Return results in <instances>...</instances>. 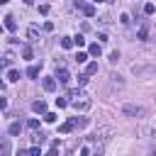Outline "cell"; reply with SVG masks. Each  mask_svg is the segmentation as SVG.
I'll return each instance as SVG.
<instances>
[{
  "mask_svg": "<svg viewBox=\"0 0 156 156\" xmlns=\"http://www.w3.org/2000/svg\"><path fill=\"white\" fill-rule=\"evenodd\" d=\"M56 78H58V83H63V85L71 80V76H68V71H66L63 66H58V71H56Z\"/></svg>",
  "mask_w": 156,
  "mask_h": 156,
  "instance_id": "5",
  "label": "cell"
},
{
  "mask_svg": "<svg viewBox=\"0 0 156 156\" xmlns=\"http://www.w3.org/2000/svg\"><path fill=\"white\" fill-rule=\"evenodd\" d=\"M119 22H122V24H129V15L122 12V15H119Z\"/></svg>",
  "mask_w": 156,
  "mask_h": 156,
  "instance_id": "25",
  "label": "cell"
},
{
  "mask_svg": "<svg viewBox=\"0 0 156 156\" xmlns=\"http://www.w3.org/2000/svg\"><path fill=\"white\" fill-rule=\"evenodd\" d=\"M73 41H76L78 46H83V44H85V39H83V34H78V37H73Z\"/></svg>",
  "mask_w": 156,
  "mask_h": 156,
  "instance_id": "26",
  "label": "cell"
},
{
  "mask_svg": "<svg viewBox=\"0 0 156 156\" xmlns=\"http://www.w3.org/2000/svg\"><path fill=\"white\" fill-rule=\"evenodd\" d=\"M7 80H20V71L10 68V71H7Z\"/></svg>",
  "mask_w": 156,
  "mask_h": 156,
  "instance_id": "19",
  "label": "cell"
},
{
  "mask_svg": "<svg viewBox=\"0 0 156 156\" xmlns=\"http://www.w3.org/2000/svg\"><path fill=\"white\" fill-rule=\"evenodd\" d=\"M88 78H90L88 73H80V76H78V85H85V83H88Z\"/></svg>",
  "mask_w": 156,
  "mask_h": 156,
  "instance_id": "23",
  "label": "cell"
},
{
  "mask_svg": "<svg viewBox=\"0 0 156 156\" xmlns=\"http://www.w3.org/2000/svg\"><path fill=\"white\" fill-rule=\"evenodd\" d=\"M32 139H34V144H44V141H46V139H44V134H41V132H37V134H34V136H32Z\"/></svg>",
  "mask_w": 156,
  "mask_h": 156,
  "instance_id": "22",
  "label": "cell"
},
{
  "mask_svg": "<svg viewBox=\"0 0 156 156\" xmlns=\"http://www.w3.org/2000/svg\"><path fill=\"white\" fill-rule=\"evenodd\" d=\"M5 27H7L10 32H15V29H17V22H15V17H12V15H7V17H5Z\"/></svg>",
  "mask_w": 156,
  "mask_h": 156,
  "instance_id": "11",
  "label": "cell"
},
{
  "mask_svg": "<svg viewBox=\"0 0 156 156\" xmlns=\"http://www.w3.org/2000/svg\"><path fill=\"white\" fill-rule=\"evenodd\" d=\"M98 39H100V44H105V41H110V39H107V34H105V32H102V34H98Z\"/></svg>",
  "mask_w": 156,
  "mask_h": 156,
  "instance_id": "33",
  "label": "cell"
},
{
  "mask_svg": "<svg viewBox=\"0 0 156 156\" xmlns=\"http://www.w3.org/2000/svg\"><path fill=\"white\" fill-rule=\"evenodd\" d=\"M20 129H22V124H20V122H12V124H10V129H7V132H10V134H12V136H15V134H20Z\"/></svg>",
  "mask_w": 156,
  "mask_h": 156,
  "instance_id": "16",
  "label": "cell"
},
{
  "mask_svg": "<svg viewBox=\"0 0 156 156\" xmlns=\"http://www.w3.org/2000/svg\"><path fill=\"white\" fill-rule=\"evenodd\" d=\"M32 110L39 112V115H46V102L44 100H37V102H32Z\"/></svg>",
  "mask_w": 156,
  "mask_h": 156,
  "instance_id": "6",
  "label": "cell"
},
{
  "mask_svg": "<svg viewBox=\"0 0 156 156\" xmlns=\"http://www.w3.org/2000/svg\"><path fill=\"white\" fill-rule=\"evenodd\" d=\"M83 15L85 17H95V7L93 5H83Z\"/></svg>",
  "mask_w": 156,
  "mask_h": 156,
  "instance_id": "14",
  "label": "cell"
},
{
  "mask_svg": "<svg viewBox=\"0 0 156 156\" xmlns=\"http://www.w3.org/2000/svg\"><path fill=\"white\" fill-rule=\"evenodd\" d=\"M112 134H115V132H112V127H100V129L93 134V139H95V141H100V144H107Z\"/></svg>",
  "mask_w": 156,
  "mask_h": 156,
  "instance_id": "3",
  "label": "cell"
},
{
  "mask_svg": "<svg viewBox=\"0 0 156 156\" xmlns=\"http://www.w3.org/2000/svg\"><path fill=\"white\" fill-rule=\"evenodd\" d=\"M71 129H73V122H71V119H68V122H63V124L58 127V132H61V134H68Z\"/></svg>",
  "mask_w": 156,
  "mask_h": 156,
  "instance_id": "13",
  "label": "cell"
},
{
  "mask_svg": "<svg viewBox=\"0 0 156 156\" xmlns=\"http://www.w3.org/2000/svg\"><path fill=\"white\" fill-rule=\"evenodd\" d=\"M112 85H117V88H122V85H124V80H122L119 76H112Z\"/></svg>",
  "mask_w": 156,
  "mask_h": 156,
  "instance_id": "24",
  "label": "cell"
},
{
  "mask_svg": "<svg viewBox=\"0 0 156 156\" xmlns=\"http://www.w3.org/2000/svg\"><path fill=\"white\" fill-rule=\"evenodd\" d=\"M22 56H24V58H32V49L24 46V49H22Z\"/></svg>",
  "mask_w": 156,
  "mask_h": 156,
  "instance_id": "27",
  "label": "cell"
},
{
  "mask_svg": "<svg viewBox=\"0 0 156 156\" xmlns=\"http://www.w3.org/2000/svg\"><path fill=\"white\" fill-rule=\"evenodd\" d=\"M132 73L134 76H146V73H154V66H132Z\"/></svg>",
  "mask_w": 156,
  "mask_h": 156,
  "instance_id": "4",
  "label": "cell"
},
{
  "mask_svg": "<svg viewBox=\"0 0 156 156\" xmlns=\"http://www.w3.org/2000/svg\"><path fill=\"white\" fill-rule=\"evenodd\" d=\"M46 156H58V151H56V146H51V151H49Z\"/></svg>",
  "mask_w": 156,
  "mask_h": 156,
  "instance_id": "34",
  "label": "cell"
},
{
  "mask_svg": "<svg viewBox=\"0 0 156 156\" xmlns=\"http://www.w3.org/2000/svg\"><path fill=\"white\" fill-rule=\"evenodd\" d=\"M17 156H29V154L27 151H17Z\"/></svg>",
  "mask_w": 156,
  "mask_h": 156,
  "instance_id": "35",
  "label": "cell"
},
{
  "mask_svg": "<svg viewBox=\"0 0 156 156\" xmlns=\"http://www.w3.org/2000/svg\"><path fill=\"white\" fill-rule=\"evenodd\" d=\"M88 54L90 56H95V58H100V54H102V46L95 41V44H90V49H88Z\"/></svg>",
  "mask_w": 156,
  "mask_h": 156,
  "instance_id": "7",
  "label": "cell"
},
{
  "mask_svg": "<svg viewBox=\"0 0 156 156\" xmlns=\"http://www.w3.org/2000/svg\"><path fill=\"white\" fill-rule=\"evenodd\" d=\"M56 107H66V98H56Z\"/></svg>",
  "mask_w": 156,
  "mask_h": 156,
  "instance_id": "32",
  "label": "cell"
},
{
  "mask_svg": "<svg viewBox=\"0 0 156 156\" xmlns=\"http://www.w3.org/2000/svg\"><path fill=\"white\" fill-rule=\"evenodd\" d=\"M44 119H46V122H56V115H54V112H46Z\"/></svg>",
  "mask_w": 156,
  "mask_h": 156,
  "instance_id": "29",
  "label": "cell"
},
{
  "mask_svg": "<svg viewBox=\"0 0 156 156\" xmlns=\"http://www.w3.org/2000/svg\"><path fill=\"white\" fill-rule=\"evenodd\" d=\"M71 122H73V127H78V129H83V127H88V117H73Z\"/></svg>",
  "mask_w": 156,
  "mask_h": 156,
  "instance_id": "10",
  "label": "cell"
},
{
  "mask_svg": "<svg viewBox=\"0 0 156 156\" xmlns=\"http://www.w3.org/2000/svg\"><path fill=\"white\" fill-rule=\"evenodd\" d=\"M122 115H127V117H146V110H144L141 105L124 102V105H122Z\"/></svg>",
  "mask_w": 156,
  "mask_h": 156,
  "instance_id": "1",
  "label": "cell"
},
{
  "mask_svg": "<svg viewBox=\"0 0 156 156\" xmlns=\"http://www.w3.org/2000/svg\"><path fill=\"white\" fill-rule=\"evenodd\" d=\"M154 10H156L154 2H146V5H144V12H146V15H154Z\"/></svg>",
  "mask_w": 156,
  "mask_h": 156,
  "instance_id": "21",
  "label": "cell"
},
{
  "mask_svg": "<svg viewBox=\"0 0 156 156\" xmlns=\"http://www.w3.org/2000/svg\"><path fill=\"white\" fill-rule=\"evenodd\" d=\"M85 61H88V54L78 51V54H76V63H85Z\"/></svg>",
  "mask_w": 156,
  "mask_h": 156,
  "instance_id": "20",
  "label": "cell"
},
{
  "mask_svg": "<svg viewBox=\"0 0 156 156\" xmlns=\"http://www.w3.org/2000/svg\"><path fill=\"white\" fill-rule=\"evenodd\" d=\"M27 37H29L32 41H37V39H39V27H37V24H32V27L27 29Z\"/></svg>",
  "mask_w": 156,
  "mask_h": 156,
  "instance_id": "9",
  "label": "cell"
},
{
  "mask_svg": "<svg viewBox=\"0 0 156 156\" xmlns=\"http://www.w3.org/2000/svg\"><path fill=\"white\" fill-rule=\"evenodd\" d=\"M27 127H29V129H37V127H39V119H29Z\"/></svg>",
  "mask_w": 156,
  "mask_h": 156,
  "instance_id": "30",
  "label": "cell"
},
{
  "mask_svg": "<svg viewBox=\"0 0 156 156\" xmlns=\"http://www.w3.org/2000/svg\"><path fill=\"white\" fill-rule=\"evenodd\" d=\"M39 71H41V66H37V63H32V66L27 68V76H29V78H37V76H39Z\"/></svg>",
  "mask_w": 156,
  "mask_h": 156,
  "instance_id": "12",
  "label": "cell"
},
{
  "mask_svg": "<svg viewBox=\"0 0 156 156\" xmlns=\"http://www.w3.org/2000/svg\"><path fill=\"white\" fill-rule=\"evenodd\" d=\"M105 2H115V0H105Z\"/></svg>",
  "mask_w": 156,
  "mask_h": 156,
  "instance_id": "36",
  "label": "cell"
},
{
  "mask_svg": "<svg viewBox=\"0 0 156 156\" xmlns=\"http://www.w3.org/2000/svg\"><path fill=\"white\" fill-rule=\"evenodd\" d=\"M41 85H44V90H49V93H51V90H56V78H44V80H41Z\"/></svg>",
  "mask_w": 156,
  "mask_h": 156,
  "instance_id": "8",
  "label": "cell"
},
{
  "mask_svg": "<svg viewBox=\"0 0 156 156\" xmlns=\"http://www.w3.org/2000/svg\"><path fill=\"white\" fill-rule=\"evenodd\" d=\"M73 44H76V41H73L71 37H63V39H61V46H63V49H71Z\"/></svg>",
  "mask_w": 156,
  "mask_h": 156,
  "instance_id": "18",
  "label": "cell"
},
{
  "mask_svg": "<svg viewBox=\"0 0 156 156\" xmlns=\"http://www.w3.org/2000/svg\"><path fill=\"white\" fill-rule=\"evenodd\" d=\"M136 37H139V39H146V27H141V29L136 32Z\"/></svg>",
  "mask_w": 156,
  "mask_h": 156,
  "instance_id": "31",
  "label": "cell"
},
{
  "mask_svg": "<svg viewBox=\"0 0 156 156\" xmlns=\"http://www.w3.org/2000/svg\"><path fill=\"white\" fill-rule=\"evenodd\" d=\"M90 107H93V100H90L88 95L80 93L78 98H73V110H76V112H88Z\"/></svg>",
  "mask_w": 156,
  "mask_h": 156,
  "instance_id": "2",
  "label": "cell"
},
{
  "mask_svg": "<svg viewBox=\"0 0 156 156\" xmlns=\"http://www.w3.org/2000/svg\"><path fill=\"white\" fill-rule=\"evenodd\" d=\"M85 73H88V76H95V73H98V61H93V63H88V68H85Z\"/></svg>",
  "mask_w": 156,
  "mask_h": 156,
  "instance_id": "15",
  "label": "cell"
},
{
  "mask_svg": "<svg viewBox=\"0 0 156 156\" xmlns=\"http://www.w3.org/2000/svg\"><path fill=\"white\" fill-rule=\"evenodd\" d=\"M2 156H10V139H2V146H0Z\"/></svg>",
  "mask_w": 156,
  "mask_h": 156,
  "instance_id": "17",
  "label": "cell"
},
{
  "mask_svg": "<svg viewBox=\"0 0 156 156\" xmlns=\"http://www.w3.org/2000/svg\"><path fill=\"white\" fill-rule=\"evenodd\" d=\"M110 61L117 63V61H119V51H112V54H110Z\"/></svg>",
  "mask_w": 156,
  "mask_h": 156,
  "instance_id": "28",
  "label": "cell"
}]
</instances>
